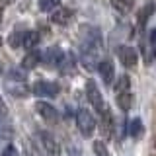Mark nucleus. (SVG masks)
<instances>
[{"label":"nucleus","mask_w":156,"mask_h":156,"mask_svg":"<svg viewBox=\"0 0 156 156\" xmlns=\"http://www.w3.org/2000/svg\"><path fill=\"white\" fill-rule=\"evenodd\" d=\"M100 51H101L100 27L92 26V23L80 26V31H78V55H80V62L84 65V68L94 70V66L96 68L100 66V62H101Z\"/></svg>","instance_id":"1"},{"label":"nucleus","mask_w":156,"mask_h":156,"mask_svg":"<svg viewBox=\"0 0 156 156\" xmlns=\"http://www.w3.org/2000/svg\"><path fill=\"white\" fill-rule=\"evenodd\" d=\"M113 92H115V101L119 105V109L127 113L131 109V104H133V88H131V76L129 74H121L117 76L115 84H113Z\"/></svg>","instance_id":"2"},{"label":"nucleus","mask_w":156,"mask_h":156,"mask_svg":"<svg viewBox=\"0 0 156 156\" xmlns=\"http://www.w3.org/2000/svg\"><path fill=\"white\" fill-rule=\"evenodd\" d=\"M37 140H39V144H41L45 156H62L61 143L57 140V136L53 133H49L45 129H39L37 131Z\"/></svg>","instance_id":"3"},{"label":"nucleus","mask_w":156,"mask_h":156,"mask_svg":"<svg viewBox=\"0 0 156 156\" xmlns=\"http://www.w3.org/2000/svg\"><path fill=\"white\" fill-rule=\"evenodd\" d=\"M86 98H88V101L92 104V107L96 109L98 115H104L105 111L109 109V107L105 105L104 96H101L100 86L96 84V80H88V82H86Z\"/></svg>","instance_id":"4"},{"label":"nucleus","mask_w":156,"mask_h":156,"mask_svg":"<svg viewBox=\"0 0 156 156\" xmlns=\"http://www.w3.org/2000/svg\"><path fill=\"white\" fill-rule=\"evenodd\" d=\"M4 92L10 94L16 100H23V98L31 96V86L26 80H16V78H4Z\"/></svg>","instance_id":"5"},{"label":"nucleus","mask_w":156,"mask_h":156,"mask_svg":"<svg viewBox=\"0 0 156 156\" xmlns=\"http://www.w3.org/2000/svg\"><path fill=\"white\" fill-rule=\"evenodd\" d=\"M76 127L78 131H80L84 136H92L96 131V119L94 115L90 113V109H84V107H80L76 113Z\"/></svg>","instance_id":"6"},{"label":"nucleus","mask_w":156,"mask_h":156,"mask_svg":"<svg viewBox=\"0 0 156 156\" xmlns=\"http://www.w3.org/2000/svg\"><path fill=\"white\" fill-rule=\"evenodd\" d=\"M65 61H66V55L57 45L47 47V51L43 53V65L47 68H62L65 66Z\"/></svg>","instance_id":"7"},{"label":"nucleus","mask_w":156,"mask_h":156,"mask_svg":"<svg viewBox=\"0 0 156 156\" xmlns=\"http://www.w3.org/2000/svg\"><path fill=\"white\" fill-rule=\"evenodd\" d=\"M31 94L37 98H49V100H53V98L58 96V84L49 82V80H37L31 86Z\"/></svg>","instance_id":"8"},{"label":"nucleus","mask_w":156,"mask_h":156,"mask_svg":"<svg viewBox=\"0 0 156 156\" xmlns=\"http://www.w3.org/2000/svg\"><path fill=\"white\" fill-rule=\"evenodd\" d=\"M117 58L125 68H135L139 62V53L131 45H119L117 47Z\"/></svg>","instance_id":"9"},{"label":"nucleus","mask_w":156,"mask_h":156,"mask_svg":"<svg viewBox=\"0 0 156 156\" xmlns=\"http://www.w3.org/2000/svg\"><path fill=\"white\" fill-rule=\"evenodd\" d=\"M98 74H100V78L104 80L105 86L115 84L117 78H115V65H113V61H111V58H101L100 66H98Z\"/></svg>","instance_id":"10"},{"label":"nucleus","mask_w":156,"mask_h":156,"mask_svg":"<svg viewBox=\"0 0 156 156\" xmlns=\"http://www.w3.org/2000/svg\"><path fill=\"white\" fill-rule=\"evenodd\" d=\"M35 111L39 115L43 117L45 121H49V123H55V121L58 119V111L55 109V105L49 104L47 100H39L35 104Z\"/></svg>","instance_id":"11"},{"label":"nucleus","mask_w":156,"mask_h":156,"mask_svg":"<svg viewBox=\"0 0 156 156\" xmlns=\"http://www.w3.org/2000/svg\"><path fill=\"white\" fill-rule=\"evenodd\" d=\"M43 62V53L39 49H33V51H27L22 58V68L23 70H33Z\"/></svg>","instance_id":"12"},{"label":"nucleus","mask_w":156,"mask_h":156,"mask_svg":"<svg viewBox=\"0 0 156 156\" xmlns=\"http://www.w3.org/2000/svg\"><path fill=\"white\" fill-rule=\"evenodd\" d=\"M27 29L23 23H20V26H16L12 29V33L8 35V43H10V47L12 49H20V47H23V39H26V33H27Z\"/></svg>","instance_id":"13"},{"label":"nucleus","mask_w":156,"mask_h":156,"mask_svg":"<svg viewBox=\"0 0 156 156\" xmlns=\"http://www.w3.org/2000/svg\"><path fill=\"white\" fill-rule=\"evenodd\" d=\"M154 10H156L154 0H148V2H146L144 6L140 8V12H139V29H140V31H144V27H146V23L150 22V18H152Z\"/></svg>","instance_id":"14"},{"label":"nucleus","mask_w":156,"mask_h":156,"mask_svg":"<svg viewBox=\"0 0 156 156\" xmlns=\"http://www.w3.org/2000/svg\"><path fill=\"white\" fill-rule=\"evenodd\" d=\"M72 18H74V12H72L70 8H58L57 12H53V16L51 20L57 23V26H66V23H70L72 22Z\"/></svg>","instance_id":"15"},{"label":"nucleus","mask_w":156,"mask_h":156,"mask_svg":"<svg viewBox=\"0 0 156 156\" xmlns=\"http://www.w3.org/2000/svg\"><path fill=\"white\" fill-rule=\"evenodd\" d=\"M39 39H41V37H39V31H37V29H31V27H29L27 33H26V39H23V49H27V51L37 49Z\"/></svg>","instance_id":"16"},{"label":"nucleus","mask_w":156,"mask_h":156,"mask_svg":"<svg viewBox=\"0 0 156 156\" xmlns=\"http://www.w3.org/2000/svg\"><path fill=\"white\" fill-rule=\"evenodd\" d=\"M129 135L133 136V139H140V136L144 135V123H143V119L140 117H135L133 121L129 123Z\"/></svg>","instance_id":"17"},{"label":"nucleus","mask_w":156,"mask_h":156,"mask_svg":"<svg viewBox=\"0 0 156 156\" xmlns=\"http://www.w3.org/2000/svg\"><path fill=\"white\" fill-rule=\"evenodd\" d=\"M109 2L119 14H129L135 6V0H109Z\"/></svg>","instance_id":"18"},{"label":"nucleus","mask_w":156,"mask_h":156,"mask_svg":"<svg viewBox=\"0 0 156 156\" xmlns=\"http://www.w3.org/2000/svg\"><path fill=\"white\" fill-rule=\"evenodd\" d=\"M37 6L41 12H57L61 6V0H39Z\"/></svg>","instance_id":"19"},{"label":"nucleus","mask_w":156,"mask_h":156,"mask_svg":"<svg viewBox=\"0 0 156 156\" xmlns=\"http://www.w3.org/2000/svg\"><path fill=\"white\" fill-rule=\"evenodd\" d=\"M92 148H94V154L96 156H109V150L105 148V144L101 143V140H94Z\"/></svg>","instance_id":"20"},{"label":"nucleus","mask_w":156,"mask_h":156,"mask_svg":"<svg viewBox=\"0 0 156 156\" xmlns=\"http://www.w3.org/2000/svg\"><path fill=\"white\" fill-rule=\"evenodd\" d=\"M6 119H8V105L0 96V121H6Z\"/></svg>","instance_id":"21"},{"label":"nucleus","mask_w":156,"mask_h":156,"mask_svg":"<svg viewBox=\"0 0 156 156\" xmlns=\"http://www.w3.org/2000/svg\"><path fill=\"white\" fill-rule=\"evenodd\" d=\"M2 156H18V148L14 144H8L6 148L2 150Z\"/></svg>","instance_id":"22"},{"label":"nucleus","mask_w":156,"mask_h":156,"mask_svg":"<svg viewBox=\"0 0 156 156\" xmlns=\"http://www.w3.org/2000/svg\"><path fill=\"white\" fill-rule=\"evenodd\" d=\"M148 43H150V47H152V51H154V49H156V27H152V29H150Z\"/></svg>","instance_id":"23"},{"label":"nucleus","mask_w":156,"mask_h":156,"mask_svg":"<svg viewBox=\"0 0 156 156\" xmlns=\"http://www.w3.org/2000/svg\"><path fill=\"white\" fill-rule=\"evenodd\" d=\"M27 156H39V152L35 148H27Z\"/></svg>","instance_id":"24"},{"label":"nucleus","mask_w":156,"mask_h":156,"mask_svg":"<svg viewBox=\"0 0 156 156\" xmlns=\"http://www.w3.org/2000/svg\"><path fill=\"white\" fill-rule=\"evenodd\" d=\"M0 22H2V12H0Z\"/></svg>","instance_id":"25"},{"label":"nucleus","mask_w":156,"mask_h":156,"mask_svg":"<svg viewBox=\"0 0 156 156\" xmlns=\"http://www.w3.org/2000/svg\"><path fill=\"white\" fill-rule=\"evenodd\" d=\"M0 74H2V65H0Z\"/></svg>","instance_id":"26"},{"label":"nucleus","mask_w":156,"mask_h":156,"mask_svg":"<svg viewBox=\"0 0 156 156\" xmlns=\"http://www.w3.org/2000/svg\"><path fill=\"white\" fill-rule=\"evenodd\" d=\"M0 47H2V39H0Z\"/></svg>","instance_id":"27"},{"label":"nucleus","mask_w":156,"mask_h":156,"mask_svg":"<svg viewBox=\"0 0 156 156\" xmlns=\"http://www.w3.org/2000/svg\"><path fill=\"white\" fill-rule=\"evenodd\" d=\"M154 148H156V143H154Z\"/></svg>","instance_id":"28"}]
</instances>
